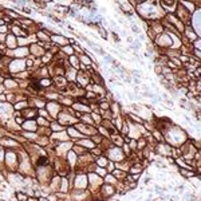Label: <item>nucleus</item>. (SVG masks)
Masks as SVG:
<instances>
[{"mask_svg":"<svg viewBox=\"0 0 201 201\" xmlns=\"http://www.w3.org/2000/svg\"><path fill=\"white\" fill-rule=\"evenodd\" d=\"M157 36H158V38H157V43L161 46V47H164V48H170L172 46H173V39H172V36H169V35H161V34H158Z\"/></svg>","mask_w":201,"mask_h":201,"instance_id":"nucleus-1","label":"nucleus"},{"mask_svg":"<svg viewBox=\"0 0 201 201\" xmlns=\"http://www.w3.org/2000/svg\"><path fill=\"white\" fill-rule=\"evenodd\" d=\"M74 185H75V189H86V186H87V177L85 174L77 176L75 181H74Z\"/></svg>","mask_w":201,"mask_h":201,"instance_id":"nucleus-2","label":"nucleus"},{"mask_svg":"<svg viewBox=\"0 0 201 201\" xmlns=\"http://www.w3.org/2000/svg\"><path fill=\"white\" fill-rule=\"evenodd\" d=\"M24 67H26V65H24V62L22 59H15V60L10 62V71H12V72L24 70Z\"/></svg>","mask_w":201,"mask_h":201,"instance_id":"nucleus-3","label":"nucleus"},{"mask_svg":"<svg viewBox=\"0 0 201 201\" xmlns=\"http://www.w3.org/2000/svg\"><path fill=\"white\" fill-rule=\"evenodd\" d=\"M176 16L178 17V19L181 22H184L186 19H189V12L186 11V8L185 7H182V5H178L177 7V12H176Z\"/></svg>","mask_w":201,"mask_h":201,"instance_id":"nucleus-4","label":"nucleus"},{"mask_svg":"<svg viewBox=\"0 0 201 201\" xmlns=\"http://www.w3.org/2000/svg\"><path fill=\"white\" fill-rule=\"evenodd\" d=\"M47 109H48L50 115H52L54 118H56L58 114H59V110H60V106H59V103H56V102H51V103L47 105Z\"/></svg>","mask_w":201,"mask_h":201,"instance_id":"nucleus-5","label":"nucleus"},{"mask_svg":"<svg viewBox=\"0 0 201 201\" xmlns=\"http://www.w3.org/2000/svg\"><path fill=\"white\" fill-rule=\"evenodd\" d=\"M77 145L78 146H83V148H86V149H93L94 146H95V143L91 141V140H85V138L78 140V143Z\"/></svg>","mask_w":201,"mask_h":201,"instance_id":"nucleus-6","label":"nucleus"},{"mask_svg":"<svg viewBox=\"0 0 201 201\" xmlns=\"http://www.w3.org/2000/svg\"><path fill=\"white\" fill-rule=\"evenodd\" d=\"M51 40L54 43H56L58 46H66V43L68 42L65 36H60V35H52L51 36Z\"/></svg>","mask_w":201,"mask_h":201,"instance_id":"nucleus-7","label":"nucleus"},{"mask_svg":"<svg viewBox=\"0 0 201 201\" xmlns=\"http://www.w3.org/2000/svg\"><path fill=\"white\" fill-rule=\"evenodd\" d=\"M36 36H38V39L44 42V43H50L51 42V38H50V35L46 32V31H38L36 32Z\"/></svg>","mask_w":201,"mask_h":201,"instance_id":"nucleus-8","label":"nucleus"},{"mask_svg":"<svg viewBox=\"0 0 201 201\" xmlns=\"http://www.w3.org/2000/svg\"><path fill=\"white\" fill-rule=\"evenodd\" d=\"M34 55H36V56H43L44 55V50H40L39 48V46H36V44H32L31 46V50H30Z\"/></svg>","mask_w":201,"mask_h":201,"instance_id":"nucleus-9","label":"nucleus"},{"mask_svg":"<svg viewBox=\"0 0 201 201\" xmlns=\"http://www.w3.org/2000/svg\"><path fill=\"white\" fill-rule=\"evenodd\" d=\"M185 34H186V36H188L190 40H196V39L198 38V35L193 31V28H192V27H188V28L185 30Z\"/></svg>","mask_w":201,"mask_h":201,"instance_id":"nucleus-10","label":"nucleus"},{"mask_svg":"<svg viewBox=\"0 0 201 201\" xmlns=\"http://www.w3.org/2000/svg\"><path fill=\"white\" fill-rule=\"evenodd\" d=\"M113 176L117 178V180H120V181H123L125 180V177H126V174L120 169V170H113Z\"/></svg>","mask_w":201,"mask_h":201,"instance_id":"nucleus-11","label":"nucleus"},{"mask_svg":"<svg viewBox=\"0 0 201 201\" xmlns=\"http://www.w3.org/2000/svg\"><path fill=\"white\" fill-rule=\"evenodd\" d=\"M68 135L70 137H77V138H82V134L75 129V127H72V126L68 127Z\"/></svg>","mask_w":201,"mask_h":201,"instance_id":"nucleus-12","label":"nucleus"},{"mask_svg":"<svg viewBox=\"0 0 201 201\" xmlns=\"http://www.w3.org/2000/svg\"><path fill=\"white\" fill-rule=\"evenodd\" d=\"M60 192H68V182L66 178H60V186H59Z\"/></svg>","mask_w":201,"mask_h":201,"instance_id":"nucleus-13","label":"nucleus"},{"mask_svg":"<svg viewBox=\"0 0 201 201\" xmlns=\"http://www.w3.org/2000/svg\"><path fill=\"white\" fill-rule=\"evenodd\" d=\"M22 126L26 127V129H30V130H32V129L35 130V129H36V123H35V121H24Z\"/></svg>","mask_w":201,"mask_h":201,"instance_id":"nucleus-14","label":"nucleus"},{"mask_svg":"<svg viewBox=\"0 0 201 201\" xmlns=\"http://www.w3.org/2000/svg\"><path fill=\"white\" fill-rule=\"evenodd\" d=\"M97 165L100 166V168H105V166L107 165V158H105L103 156L97 157Z\"/></svg>","mask_w":201,"mask_h":201,"instance_id":"nucleus-15","label":"nucleus"},{"mask_svg":"<svg viewBox=\"0 0 201 201\" xmlns=\"http://www.w3.org/2000/svg\"><path fill=\"white\" fill-rule=\"evenodd\" d=\"M113 143L114 145H117V146H122L125 142H123V140H122V137L121 135H117V134H113Z\"/></svg>","mask_w":201,"mask_h":201,"instance_id":"nucleus-16","label":"nucleus"},{"mask_svg":"<svg viewBox=\"0 0 201 201\" xmlns=\"http://www.w3.org/2000/svg\"><path fill=\"white\" fill-rule=\"evenodd\" d=\"M97 32L100 35V38H102V39L107 40V32H106V30L103 28V27H100V24L98 26V28H97Z\"/></svg>","mask_w":201,"mask_h":201,"instance_id":"nucleus-17","label":"nucleus"},{"mask_svg":"<svg viewBox=\"0 0 201 201\" xmlns=\"http://www.w3.org/2000/svg\"><path fill=\"white\" fill-rule=\"evenodd\" d=\"M70 63H71V66L74 67V68H77L79 66V58L77 55H71L70 56Z\"/></svg>","mask_w":201,"mask_h":201,"instance_id":"nucleus-18","label":"nucleus"},{"mask_svg":"<svg viewBox=\"0 0 201 201\" xmlns=\"http://www.w3.org/2000/svg\"><path fill=\"white\" fill-rule=\"evenodd\" d=\"M102 190H105V193H107V196H111V194L114 193L113 185H103V186H102Z\"/></svg>","mask_w":201,"mask_h":201,"instance_id":"nucleus-19","label":"nucleus"},{"mask_svg":"<svg viewBox=\"0 0 201 201\" xmlns=\"http://www.w3.org/2000/svg\"><path fill=\"white\" fill-rule=\"evenodd\" d=\"M146 146H148V143H146V141L143 138H141V140L137 141V148H138L140 150H142L143 148H146Z\"/></svg>","mask_w":201,"mask_h":201,"instance_id":"nucleus-20","label":"nucleus"},{"mask_svg":"<svg viewBox=\"0 0 201 201\" xmlns=\"http://www.w3.org/2000/svg\"><path fill=\"white\" fill-rule=\"evenodd\" d=\"M153 135L157 138V141H158V142H161V141L165 140V138H164V135L160 133V130H154V131H153Z\"/></svg>","mask_w":201,"mask_h":201,"instance_id":"nucleus-21","label":"nucleus"},{"mask_svg":"<svg viewBox=\"0 0 201 201\" xmlns=\"http://www.w3.org/2000/svg\"><path fill=\"white\" fill-rule=\"evenodd\" d=\"M36 122H38V125L39 126H46V127H47L48 126V122H47V120H46V118H43V117H39L38 118V121H36Z\"/></svg>","mask_w":201,"mask_h":201,"instance_id":"nucleus-22","label":"nucleus"},{"mask_svg":"<svg viewBox=\"0 0 201 201\" xmlns=\"http://www.w3.org/2000/svg\"><path fill=\"white\" fill-rule=\"evenodd\" d=\"M5 86H7V87H16V86H17V82H15V80H12V79H7V80H5Z\"/></svg>","mask_w":201,"mask_h":201,"instance_id":"nucleus-23","label":"nucleus"},{"mask_svg":"<svg viewBox=\"0 0 201 201\" xmlns=\"http://www.w3.org/2000/svg\"><path fill=\"white\" fill-rule=\"evenodd\" d=\"M51 129H52V130H63V127H62L60 125H58L56 122H52V123H51Z\"/></svg>","mask_w":201,"mask_h":201,"instance_id":"nucleus-24","label":"nucleus"},{"mask_svg":"<svg viewBox=\"0 0 201 201\" xmlns=\"http://www.w3.org/2000/svg\"><path fill=\"white\" fill-rule=\"evenodd\" d=\"M16 196H17V200H20V201H26V200H28V198H27V196H26L24 193H20V192H19V193H16Z\"/></svg>","mask_w":201,"mask_h":201,"instance_id":"nucleus-25","label":"nucleus"},{"mask_svg":"<svg viewBox=\"0 0 201 201\" xmlns=\"http://www.w3.org/2000/svg\"><path fill=\"white\" fill-rule=\"evenodd\" d=\"M5 14H8L11 17H19V15H17L15 11H11V10H5Z\"/></svg>","mask_w":201,"mask_h":201,"instance_id":"nucleus-26","label":"nucleus"},{"mask_svg":"<svg viewBox=\"0 0 201 201\" xmlns=\"http://www.w3.org/2000/svg\"><path fill=\"white\" fill-rule=\"evenodd\" d=\"M162 4L164 5H174V0H162Z\"/></svg>","mask_w":201,"mask_h":201,"instance_id":"nucleus-27","label":"nucleus"},{"mask_svg":"<svg viewBox=\"0 0 201 201\" xmlns=\"http://www.w3.org/2000/svg\"><path fill=\"white\" fill-rule=\"evenodd\" d=\"M123 150H125V153H126L125 156H129V153H130V146L127 145V143H125V145H123Z\"/></svg>","mask_w":201,"mask_h":201,"instance_id":"nucleus-28","label":"nucleus"},{"mask_svg":"<svg viewBox=\"0 0 201 201\" xmlns=\"http://www.w3.org/2000/svg\"><path fill=\"white\" fill-rule=\"evenodd\" d=\"M95 172H98L99 174H102V177H103V176H106V170L100 169V168H97V169H95ZM99 174H98V176H99ZM99 177H100V176H99Z\"/></svg>","mask_w":201,"mask_h":201,"instance_id":"nucleus-29","label":"nucleus"},{"mask_svg":"<svg viewBox=\"0 0 201 201\" xmlns=\"http://www.w3.org/2000/svg\"><path fill=\"white\" fill-rule=\"evenodd\" d=\"M47 201H58V196H54V194H51V196H48Z\"/></svg>","mask_w":201,"mask_h":201,"instance_id":"nucleus-30","label":"nucleus"},{"mask_svg":"<svg viewBox=\"0 0 201 201\" xmlns=\"http://www.w3.org/2000/svg\"><path fill=\"white\" fill-rule=\"evenodd\" d=\"M106 166H109V170H110V172H113L114 170V164L113 162H110V164H107V165Z\"/></svg>","mask_w":201,"mask_h":201,"instance_id":"nucleus-31","label":"nucleus"},{"mask_svg":"<svg viewBox=\"0 0 201 201\" xmlns=\"http://www.w3.org/2000/svg\"><path fill=\"white\" fill-rule=\"evenodd\" d=\"M133 79H134V83H135V85H140V83H141L140 78H133Z\"/></svg>","mask_w":201,"mask_h":201,"instance_id":"nucleus-32","label":"nucleus"},{"mask_svg":"<svg viewBox=\"0 0 201 201\" xmlns=\"http://www.w3.org/2000/svg\"><path fill=\"white\" fill-rule=\"evenodd\" d=\"M120 34H121L122 36H127V32H126L125 30H120Z\"/></svg>","mask_w":201,"mask_h":201,"instance_id":"nucleus-33","label":"nucleus"},{"mask_svg":"<svg viewBox=\"0 0 201 201\" xmlns=\"http://www.w3.org/2000/svg\"><path fill=\"white\" fill-rule=\"evenodd\" d=\"M5 100H7V98L2 94V95H0V102H5Z\"/></svg>","mask_w":201,"mask_h":201,"instance_id":"nucleus-34","label":"nucleus"},{"mask_svg":"<svg viewBox=\"0 0 201 201\" xmlns=\"http://www.w3.org/2000/svg\"><path fill=\"white\" fill-rule=\"evenodd\" d=\"M126 40H127V43H133V38H130V36H127V38H126Z\"/></svg>","mask_w":201,"mask_h":201,"instance_id":"nucleus-35","label":"nucleus"},{"mask_svg":"<svg viewBox=\"0 0 201 201\" xmlns=\"http://www.w3.org/2000/svg\"><path fill=\"white\" fill-rule=\"evenodd\" d=\"M110 24H111V26L114 27V28H115V27H117V23H115L114 20H110Z\"/></svg>","mask_w":201,"mask_h":201,"instance_id":"nucleus-36","label":"nucleus"},{"mask_svg":"<svg viewBox=\"0 0 201 201\" xmlns=\"http://www.w3.org/2000/svg\"><path fill=\"white\" fill-rule=\"evenodd\" d=\"M135 2H138V3H141V4H142V3H145V2H146V0H135Z\"/></svg>","mask_w":201,"mask_h":201,"instance_id":"nucleus-37","label":"nucleus"},{"mask_svg":"<svg viewBox=\"0 0 201 201\" xmlns=\"http://www.w3.org/2000/svg\"><path fill=\"white\" fill-rule=\"evenodd\" d=\"M3 90H4V87H3V86H0V94L3 93Z\"/></svg>","mask_w":201,"mask_h":201,"instance_id":"nucleus-38","label":"nucleus"},{"mask_svg":"<svg viewBox=\"0 0 201 201\" xmlns=\"http://www.w3.org/2000/svg\"><path fill=\"white\" fill-rule=\"evenodd\" d=\"M2 82H3V77H0V83H2Z\"/></svg>","mask_w":201,"mask_h":201,"instance_id":"nucleus-39","label":"nucleus"}]
</instances>
